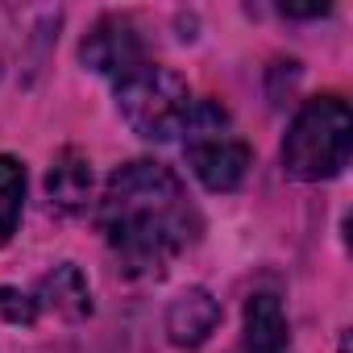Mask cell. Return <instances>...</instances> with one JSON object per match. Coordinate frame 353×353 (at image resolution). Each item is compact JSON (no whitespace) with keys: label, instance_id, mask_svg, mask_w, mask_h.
I'll list each match as a JSON object with an SVG mask.
<instances>
[{"label":"cell","instance_id":"obj_1","mask_svg":"<svg viewBox=\"0 0 353 353\" xmlns=\"http://www.w3.org/2000/svg\"><path fill=\"white\" fill-rule=\"evenodd\" d=\"M96 225L129 274H162L196 237L200 212L162 162H125L96 200Z\"/></svg>","mask_w":353,"mask_h":353},{"label":"cell","instance_id":"obj_2","mask_svg":"<svg viewBox=\"0 0 353 353\" xmlns=\"http://www.w3.org/2000/svg\"><path fill=\"white\" fill-rule=\"evenodd\" d=\"M353 150V117L341 96H316L307 100L287 137H283V170L299 183H320L345 170Z\"/></svg>","mask_w":353,"mask_h":353},{"label":"cell","instance_id":"obj_3","mask_svg":"<svg viewBox=\"0 0 353 353\" xmlns=\"http://www.w3.org/2000/svg\"><path fill=\"white\" fill-rule=\"evenodd\" d=\"M192 88L179 71L162 63H141L133 75L117 79V112L125 125L145 141H170L188 129L192 117Z\"/></svg>","mask_w":353,"mask_h":353},{"label":"cell","instance_id":"obj_4","mask_svg":"<svg viewBox=\"0 0 353 353\" xmlns=\"http://www.w3.org/2000/svg\"><path fill=\"white\" fill-rule=\"evenodd\" d=\"M183 154L208 192H237L254 162V150L245 145V137L233 129L229 112L216 100L192 104V117L183 129Z\"/></svg>","mask_w":353,"mask_h":353},{"label":"cell","instance_id":"obj_5","mask_svg":"<svg viewBox=\"0 0 353 353\" xmlns=\"http://www.w3.org/2000/svg\"><path fill=\"white\" fill-rule=\"evenodd\" d=\"M79 63L117 83V79L133 75L141 63H150V54H145V42H141L133 17H100L88 30V38L79 42Z\"/></svg>","mask_w":353,"mask_h":353},{"label":"cell","instance_id":"obj_6","mask_svg":"<svg viewBox=\"0 0 353 353\" xmlns=\"http://www.w3.org/2000/svg\"><path fill=\"white\" fill-rule=\"evenodd\" d=\"M30 299H34L38 316L42 312H54L59 320H71V324H79V320L92 316V287H88L83 270L71 266V262H63L50 274H42L38 287L30 291Z\"/></svg>","mask_w":353,"mask_h":353},{"label":"cell","instance_id":"obj_7","mask_svg":"<svg viewBox=\"0 0 353 353\" xmlns=\"http://www.w3.org/2000/svg\"><path fill=\"white\" fill-rule=\"evenodd\" d=\"M221 324V303L212 299V291L204 287H188L179 299L170 303L166 312V332H170V345L179 349H196L204 345Z\"/></svg>","mask_w":353,"mask_h":353},{"label":"cell","instance_id":"obj_8","mask_svg":"<svg viewBox=\"0 0 353 353\" xmlns=\"http://www.w3.org/2000/svg\"><path fill=\"white\" fill-rule=\"evenodd\" d=\"M92 188H96V174H92V162L83 150L67 145L54 162H50V174H46V196L54 208L63 212H83L92 204Z\"/></svg>","mask_w":353,"mask_h":353},{"label":"cell","instance_id":"obj_9","mask_svg":"<svg viewBox=\"0 0 353 353\" xmlns=\"http://www.w3.org/2000/svg\"><path fill=\"white\" fill-rule=\"evenodd\" d=\"M233 353H287V316L274 295H254L245 303V324Z\"/></svg>","mask_w":353,"mask_h":353},{"label":"cell","instance_id":"obj_10","mask_svg":"<svg viewBox=\"0 0 353 353\" xmlns=\"http://www.w3.org/2000/svg\"><path fill=\"white\" fill-rule=\"evenodd\" d=\"M26 204V166L13 154H0V245H9Z\"/></svg>","mask_w":353,"mask_h":353},{"label":"cell","instance_id":"obj_11","mask_svg":"<svg viewBox=\"0 0 353 353\" xmlns=\"http://www.w3.org/2000/svg\"><path fill=\"white\" fill-rule=\"evenodd\" d=\"M0 316H5L9 324H34V320H38V307H34L30 291L0 287Z\"/></svg>","mask_w":353,"mask_h":353},{"label":"cell","instance_id":"obj_12","mask_svg":"<svg viewBox=\"0 0 353 353\" xmlns=\"http://www.w3.org/2000/svg\"><path fill=\"white\" fill-rule=\"evenodd\" d=\"M279 13L283 17H324L328 5H324V0H320V5H279Z\"/></svg>","mask_w":353,"mask_h":353}]
</instances>
